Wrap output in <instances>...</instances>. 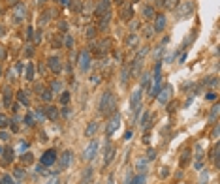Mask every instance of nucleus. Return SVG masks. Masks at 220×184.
Instances as JSON below:
<instances>
[{
    "label": "nucleus",
    "mask_w": 220,
    "mask_h": 184,
    "mask_svg": "<svg viewBox=\"0 0 220 184\" xmlns=\"http://www.w3.org/2000/svg\"><path fill=\"white\" fill-rule=\"evenodd\" d=\"M25 124H26V126H32V124H34V118H32V115H26V117H25Z\"/></svg>",
    "instance_id": "a19ab883"
},
{
    "label": "nucleus",
    "mask_w": 220,
    "mask_h": 184,
    "mask_svg": "<svg viewBox=\"0 0 220 184\" xmlns=\"http://www.w3.org/2000/svg\"><path fill=\"white\" fill-rule=\"evenodd\" d=\"M17 98H19V102H21L23 105H28V96H26L23 90H21V92H17Z\"/></svg>",
    "instance_id": "a878e982"
},
{
    "label": "nucleus",
    "mask_w": 220,
    "mask_h": 184,
    "mask_svg": "<svg viewBox=\"0 0 220 184\" xmlns=\"http://www.w3.org/2000/svg\"><path fill=\"white\" fill-rule=\"evenodd\" d=\"M96 131H98V122H90L89 124V126H87V130H85V135H87V137H94V134H96Z\"/></svg>",
    "instance_id": "dca6fc26"
},
{
    "label": "nucleus",
    "mask_w": 220,
    "mask_h": 184,
    "mask_svg": "<svg viewBox=\"0 0 220 184\" xmlns=\"http://www.w3.org/2000/svg\"><path fill=\"white\" fill-rule=\"evenodd\" d=\"M167 175H169V171H167V167H164V169H160V177H162V178H166Z\"/></svg>",
    "instance_id": "a18cd8bd"
},
{
    "label": "nucleus",
    "mask_w": 220,
    "mask_h": 184,
    "mask_svg": "<svg viewBox=\"0 0 220 184\" xmlns=\"http://www.w3.org/2000/svg\"><path fill=\"white\" fill-rule=\"evenodd\" d=\"M143 15H145V17H153V15H154L153 6H145V8H143Z\"/></svg>",
    "instance_id": "c85d7f7f"
},
{
    "label": "nucleus",
    "mask_w": 220,
    "mask_h": 184,
    "mask_svg": "<svg viewBox=\"0 0 220 184\" xmlns=\"http://www.w3.org/2000/svg\"><path fill=\"white\" fill-rule=\"evenodd\" d=\"M8 126V117H4V115H0V128Z\"/></svg>",
    "instance_id": "c03bdc74"
},
{
    "label": "nucleus",
    "mask_w": 220,
    "mask_h": 184,
    "mask_svg": "<svg viewBox=\"0 0 220 184\" xmlns=\"http://www.w3.org/2000/svg\"><path fill=\"white\" fill-rule=\"evenodd\" d=\"M32 160H34V158H32V154H30V152L23 156V162H25V163H32Z\"/></svg>",
    "instance_id": "79ce46f5"
},
{
    "label": "nucleus",
    "mask_w": 220,
    "mask_h": 184,
    "mask_svg": "<svg viewBox=\"0 0 220 184\" xmlns=\"http://www.w3.org/2000/svg\"><path fill=\"white\" fill-rule=\"evenodd\" d=\"M45 184H60V181H58V177H53V178H49Z\"/></svg>",
    "instance_id": "49530a36"
},
{
    "label": "nucleus",
    "mask_w": 220,
    "mask_h": 184,
    "mask_svg": "<svg viewBox=\"0 0 220 184\" xmlns=\"http://www.w3.org/2000/svg\"><path fill=\"white\" fill-rule=\"evenodd\" d=\"M71 160H74V152H71V150H64L62 156L58 158V169H60V171L68 169L70 163H71Z\"/></svg>",
    "instance_id": "0eeeda50"
},
{
    "label": "nucleus",
    "mask_w": 220,
    "mask_h": 184,
    "mask_svg": "<svg viewBox=\"0 0 220 184\" xmlns=\"http://www.w3.org/2000/svg\"><path fill=\"white\" fill-rule=\"evenodd\" d=\"M51 86H53V92H57V90H60V89H62V83H60V81H55Z\"/></svg>",
    "instance_id": "ea45409f"
},
{
    "label": "nucleus",
    "mask_w": 220,
    "mask_h": 184,
    "mask_svg": "<svg viewBox=\"0 0 220 184\" xmlns=\"http://www.w3.org/2000/svg\"><path fill=\"white\" fill-rule=\"evenodd\" d=\"M0 139H2V141L10 139V134H8V131H0Z\"/></svg>",
    "instance_id": "de8ad7c7"
},
{
    "label": "nucleus",
    "mask_w": 220,
    "mask_h": 184,
    "mask_svg": "<svg viewBox=\"0 0 220 184\" xmlns=\"http://www.w3.org/2000/svg\"><path fill=\"white\" fill-rule=\"evenodd\" d=\"M149 118H151V113H143V117H141V126L143 128L149 124Z\"/></svg>",
    "instance_id": "7c9ffc66"
},
{
    "label": "nucleus",
    "mask_w": 220,
    "mask_h": 184,
    "mask_svg": "<svg viewBox=\"0 0 220 184\" xmlns=\"http://www.w3.org/2000/svg\"><path fill=\"white\" fill-rule=\"evenodd\" d=\"M154 156H156V150H154V149H151V150H149V160H153Z\"/></svg>",
    "instance_id": "3c124183"
},
{
    "label": "nucleus",
    "mask_w": 220,
    "mask_h": 184,
    "mask_svg": "<svg viewBox=\"0 0 220 184\" xmlns=\"http://www.w3.org/2000/svg\"><path fill=\"white\" fill-rule=\"evenodd\" d=\"M2 184H15V181L10 177V175H4V177H2Z\"/></svg>",
    "instance_id": "f704fd0d"
},
{
    "label": "nucleus",
    "mask_w": 220,
    "mask_h": 184,
    "mask_svg": "<svg viewBox=\"0 0 220 184\" xmlns=\"http://www.w3.org/2000/svg\"><path fill=\"white\" fill-rule=\"evenodd\" d=\"M13 158H15V154H13V149H6V162H11Z\"/></svg>",
    "instance_id": "2f4dec72"
},
{
    "label": "nucleus",
    "mask_w": 220,
    "mask_h": 184,
    "mask_svg": "<svg viewBox=\"0 0 220 184\" xmlns=\"http://www.w3.org/2000/svg\"><path fill=\"white\" fill-rule=\"evenodd\" d=\"M217 115H218V103H214L213 105V109H211V113H209V120H217Z\"/></svg>",
    "instance_id": "b1692460"
},
{
    "label": "nucleus",
    "mask_w": 220,
    "mask_h": 184,
    "mask_svg": "<svg viewBox=\"0 0 220 184\" xmlns=\"http://www.w3.org/2000/svg\"><path fill=\"white\" fill-rule=\"evenodd\" d=\"M213 160H214V167H218L220 165V162H218V147L213 149Z\"/></svg>",
    "instance_id": "c756f323"
},
{
    "label": "nucleus",
    "mask_w": 220,
    "mask_h": 184,
    "mask_svg": "<svg viewBox=\"0 0 220 184\" xmlns=\"http://www.w3.org/2000/svg\"><path fill=\"white\" fill-rule=\"evenodd\" d=\"M132 15H134V10H132V6H126L124 10H122V19H130Z\"/></svg>",
    "instance_id": "393cba45"
},
{
    "label": "nucleus",
    "mask_w": 220,
    "mask_h": 184,
    "mask_svg": "<svg viewBox=\"0 0 220 184\" xmlns=\"http://www.w3.org/2000/svg\"><path fill=\"white\" fill-rule=\"evenodd\" d=\"M49 68L57 73V71H60V68H62V64H60V58L58 57H51L49 58Z\"/></svg>",
    "instance_id": "2eb2a0df"
},
{
    "label": "nucleus",
    "mask_w": 220,
    "mask_h": 184,
    "mask_svg": "<svg viewBox=\"0 0 220 184\" xmlns=\"http://www.w3.org/2000/svg\"><path fill=\"white\" fill-rule=\"evenodd\" d=\"M4 103H6V105H11V92H10V89L4 90Z\"/></svg>",
    "instance_id": "cd10ccee"
},
{
    "label": "nucleus",
    "mask_w": 220,
    "mask_h": 184,
    "mask_svg": "<svg viewBox=\"0 0 220 184\" xmlns=\"http://www.w3.org/2000/svg\"><path fill=\"white\" fill-rule=\"evenodd\" d=\"M68 100H70V92H62V98H60V102L64 103V105H66V103H68Z\"/></svg>",
    "instance_id": "4c0bfd02"
},
{
    "label": "nucleus",
    "mask_w": 220,
    "mask_h": 184,
    "mask_svg": "<svg viewBox=\"0 0 220 184\" xmlns=\"http://www.w3.org/2000/svg\"><path fill=\"white\" fill-rule=\"evenodd\" d=\"M119 126H121V115H119V113H113V115H111V118L107 120L105 135H107V137H111V135L119 130Z\"/></svg>",
    "instance_id": "20e7f679"
},
{
    "label": "nucleus",
    "mask_w": 220,
    "mask_h": 184,
    "mask_svg": "<svg viewBox=\"0 0 220 184\" xmlns=\"http://www.w3.org/2000/svg\"><path fill=\"white\" fill-rule=\"evenodd\" d=\"M98 141L96 139H92V141L89 143V147L85 149V152H83V158L87 160V162H90V160H94V156H96V152H98Z\"/></svg>",
    "instance_id": "6e6552de"
},
{
    "label": "nucleus",
    "mask_w": 220,
    "mask_h": 184,
    "mask_svg": "<svg viewBox=\"0 0 220 184\" xmlns=\"http://www.w3.org/2000/svg\"><path fill=\"white\" fill-rule=\"evenodd\" d=\"M25 75H26V79H28V81H32V79H34V64H32V62H26V71H25Z\"/></svg>",
    "instance_id": "4be33fe9"
},
{
    "label": "nucleus",
    "mask_w": 220,
    "mask_h": 184,
    "mask_svg": "<svg viewBox=\"0 0 220 184\" xmlns=\"http://www.w3.org/2000/svg\"><path fill=\"white\" fill-rule=\"evenodd\" d=\"M90 62H92L90 53L83 51V53L79 55V68H81V71H89V70H90Z\"/></svg>",
    "instance_id": "9d476101"
},
{
    "label": "nucleus",
    "mask_w": 220,
    "mask_h": 184,
    "mask_svg": "<svg viewBox=\"0 0 220 184\" xmlns=\"http://www.w3.org/2000/svg\"><path fill=\"white\" fill-rule=\"evenodd\" d=\"M71 45H74V38H71V36H66V47L71 49Z\"/></svg>",
    "instance_id": "37998d69"
},
{
    "label": "nucleus",
    "mask_w": 220,
    "mask_h": 184,
    "mask_svg": "<svg viewBox=\"0 0 220 184\" xmlns=\"http://www.w3.org/2000/svg\"><path fill=\"white\" fill-rule=\"evenodd\" d=\"M107 184H115V181H113V175H111V177L107 178Z\"/></svg>",
    "instance_id": "13d9d810"
},
{
    "label": "nucleus",
    "mask_w": 220,
    "mask_h": 184,
    "mask_svg": "<svg viewBox=\"0 0 220 184\" xmlns=\"http://www.w3.org/2000/svg\"><path fill=\"white\" fill-rule=\"evenodd\" d=\"M8 75H10V79L13 81V79H15V70H10V71H8Z\"/></svg>",
    "instance_id": "864d4df0"
},
{
    "label": "nucleus",
    "mask_w": 220,
    "mask_h": 184,
    "mask_svg": "<svg viewBox=\"0 0 220 184\" xmlns=\"http://www.w3.org/2000/svg\"><path fill=\"white\" fill-rule=\"evenodd\" d=\"M25 17H26V6L23 2H19L17 6H15V10H13V21L15 23H21Z\"/></svg>",
    "instance_id": "1a4fd4ad"
},
{
    "label": "nucleus",
    "mask_w": 220,
    "mask_h": 184,
    "mask_svg": "<svg viewBox=\"0 0 220 184\" xmlns=\"http://www.w3.org/2000/svg\"><path fill=\"white\" fill-rule=\"evenodd\" d=\"M137 26H139V23H137V21H134V23H132V25H130V28H132V30H135V28H137Z\"/></svg>",
    "instance_id": "5fc2aeb1"
},
{
    "label": "nucleus",
    "mask_w": 220,
    "mask_h": 184,
    "mask_svg": "<svg viewBox=\"0 0 220 184\" xmlns=\"http://www.w3.org/2000/svg\"><path fill=\"white\" fill-rule=\"evenodd\" d=\"M81 184H87V182H81Z\"/></svg>",
    "instance_id": "e2e57ef3"
},
{
    "label": "nucleus",
    "mask_w": 220,
    "mask_h": 184,
    "mask_svg": "<svg viewBox=\"0 0 220 184\" xmlns=\"http://www.w3.org/2000/svg\"><path fill=\"white\" fill-rule=\"evenodd\" d=\"M205 98L207 100H217V94H214V92H209V94H205Z\"/></svg>",
    "instance_id": "09e8293b"
},
{
    "label": "nucleus",
    "mask_w": 220,
    "mask_h": 184,
    "mask_svg": "<svg viewBox=\"0 0 220 184\" xmlns=\"http://www.w3.org/2000/svg\"><path fill=\"white\" fill-rule=\"evenodd\" d=\"M113 154H115V149H113V145H109V143H107V145H105V163H109V162H111V158H113Z\"/></svg>",
    "instance_id": "412c9836"
},
{
    "label": "nucleus",
    "mask_w": 220,
    "mask_h": 184,
    "mask_svg": "<svg viewBox=\"0 0 220 184\" xmlns=\"http://www.w3.org/2000/svg\"><path fill=\"white\" fill-rule=\"evenodd\" d=\"M109 11V0H102V2L96 6V15L102 17V13H107Z\"/></svg>",
    "instance_id": "f8f14e48"
},
{
    "label": "nucleus",
    "mask_w": 220,
    "mask_h": 184,
    "mask_svg": "<svg viewBox=\"0 0 220 184\" xmlns=\"http://www.w3.org/2000/svg\"><path fill=\"white\" fill-rule=\"evenodd\" d=\"M128 73H130V70H128V68H124V70H122V77H121V83H122V85L126 83V79H128Z\"/></svg>",
    "instance_id": "c9c22d12"
},
{
    "label": "nucleus",
    "mask_w": 220,
    "mask_h": 184,
    "mask_svg": "<svg viewBox=\"0 0 220 184\" xmlns=\"http://www.w3.org/2000/svg\"><path fill=\"white\" fill-rule=\"evenodd\" d=\"M166 28V17L164 15H156V21H154V32H162Z\"/></svg>",
    "instance_id": "4468645a"
},
{
    "label": "nucleus",
    "mask_w": 220,
    "mask_h": 184,
    "mask_svg": "<svg viewBox=\"0 0 220 184\" xmlns=\"http://www.w3.org/2000/svg\"><path fill=\"white\" fill-rule=\"evenodd\" d=\"M134 2H137V0H134Z\"/></svg>",
    "instance_id": "0e129e2a"
},
{
    "label": "nucleus",
    "mask_w": 220,
    "mask_h": 184,
    "mask_svg": "<svg viewBox=\"0 0 220 184\" xmlns=\"http://www.w3.org/2000/svg\"><path fill=\"white\" fill-rule=\"evenodd\" d=\"M109 45H111L109 39H103V42H100L98 45H96V47H98V49H96V55H98V57L105 55V53H107V47H109Z\"/></svg>",
    "instance_id": "ddd939ff"
},
{
    "label": "nucleus",
    "mask_w": 220,
    "mask_h": 184,
    "mask_svg": "<svg viewBox=\"0 0 220 184\" xmlns=\"http://www.w3.org/2000/svg\"><path fill=\"white\" fill-rule=\"evenodd\" d=\"M115 107H117V98H115V94L111 90H105L102 94V100H100V113L109 115V113L115 111Z\"/></svg>",
    "instance_id": "f257e3e1"
},
{
    "label": "nucleus",
    "mask_w": 220,
    "mask_h": 184,
    "mask_svg": "<svg viewBox=\"0 0 220 184\" xmlns=\"http://www.w3.org/2000/svg\"><path fill=\"white\" fill-rule=\"evenodd\" d=\"M207 181H209V175L201 173V177H199V184H207Z\"/></svg>",
    "instance_id": "58836bf2"
},
{
    "label": "nucleus",
    "mask_w": 220,
    "mask_h": 184,
    "mask_svg": "<svg viewBox=\"0 0 220 184\" xmlns=\"http://www.w3.org/2000/svg\"><path fill=\"white\" fill-rule=\"evenodd\" d=\"M141 98H143V90H141V86H139V89H135L132 92V98H130V109L134 111L135 115L139 113V107H141Z\"/></svg>",
    "instance_id": "7ed1b4c3"
},
{
    "label": "nucleus",
    "mask_w": 220,
    "mask_h": 184,
    "mask_svg": "<svg viewBox=\"0 0 220 184\" xmlns=\"http://www.w3.org/2000/svg\"><path fill=\"white\" fill-rule=\"evenodd\" d=\"M117 4H122V0H117Z\"/></svg>",
    "instance_id": "052dcab7"
},
{
    "label": "nucleus",
    "mask_w": 220,
    "mask_h": 184,
    "mask_svg": "<svg viewBox=\"0 0 220 184\" xmlns=\"http://www.w3.org/2000/svg\"><path fill=\"white\" fill-rule=\"evenodd\" d=\"M141 86L149 90V86H151V75H149V73H145V75H143V79H141Z\"/></svg>",
    "instance_id": "5701e85b"
},
{
    "label": "nucleus",
    "mask_w": 220,
    "mask_h": 184,
    "mask_svg": "<svg viewBox=\"0 0 220 184\" xmlns=\"http://www.w3.org/2000/svg\"><path fill=\"white\" fill-rule=\"evenodd\" d=\"M213 137H214V139L218 137V128H214V130H213Z\"/></svg>",
    "instance_id": "4d7b16f0"
},
{
    "label": "nucleus",
    "mask_w": 220,
    "mask_h": 184,
    "mask_svg": "<svg viewBox=\"0 0 220 184\" xmlns=\"http://www.w3.org/2000/svg\"><path fill=\"white\" fill-rule=\"evenodd\" d=\"M124 139H126V141H128V139H132V131H126V134H124Z\"/></svg>",
    "instance_id": "6e6d98bb"
},
{
    "label": "nucleus",
    "mask_w": 220,
    "mask_h": 184,
    "mask_svg": "<svg viewBox=\"0 0 220 184\" xmlns=\"http://www.w3.org/2000/svg\"><path fill=\"white\" fill-rule=\"evenodd\" d=\"M94 34H96V28L94 26H89L87 28V38H94Z\"/></svg>",
    "instance_id": "e433bc0d"
},
{
    "label": "nucleus",
    "mask_w": 220,
    "mask_h": 184,
    "mask_svg": "<svg viewBox=\"0 0 220 184\" xmlns=\"http://www.w3.org/2000/svg\"><path fill=\"white\" fill-rule=\"evenodd\" d=\"M45 113H47V117H49L51 120H57V118H58V109H57V107H53V105H47L45 107Z\"/></svg>",
    "instance_id": "a211bd4d"
},
{
    "label": "nucleus",
    "mask_w": 220,
    "mask_h": 184,
    "mask_svg": "<svg viewBox=\"0 0 220 184\" xmlns=\"http://www.w3.org/2000/svg\"><path fill=\"white\" fill-rule=\"evenodd\" d=\"M147 53H149V47H141V49H139L137 57H135V60H134V64H132V68H130L132 75L139 73V70H141V66H143V58L147 57Z\"/></svg>",
    "instance_id": "f03ea898"
},
{
    "label": "nucleus",
    "mask_w": 220,
    "mask_h": 184,
    "mask_svg": "<svg viewBox=\"0 0 220 184\" xmlns=\"http://www.w3.org/2000/svg\"><path fill=\"white\" fill-rule=\"evenodd\" d=\"M156 96H158L160 103H167V100H169V96H171V86L166 85V86H164V90H158Z\"/></svg>",
    "instance_id": "9b49d317"
},
{
    "label": "nucleus",
    "mask_w": 220,
    "mask_h": 184,
    "mask_svg": "<svg viewBox=\"0 0 220 184\" xmlns=\"http://www.w3.org/2000/svg\"><path fill=\"white\" fill-rule=\"evenodd\" d=\"M205 85H217V79H205Z\"/></svg>",
    "instance_id": "603ef678"
},
{
    "label": "nucleus",
    "mask_w": 220,
    "mask_h": 184,
    "mask_svg": "<svg viewBox=\"0 0 220 184\" xmlns=\"http://www.w3.org/2000/svg\"><path fill=\"white\" fill-rule=\"evenodd\" d=\"M126 45H128V47H132V45H137V36H135V34L128 36V38H126Z\"/></svg>",
    "instance_id": "bb28decb"
},
{
    "label": "nucleus",
    "mask_w": 220,
    "mask_h": 184,
    "mask_svg": "<svg viewBox=\"0 0 220 184\" xmlns=\"http://www.w3.org/2000/svg\"><path fill=\"white\" fill-rule=\"evenodd\" d=\"M53 163H57V150L49 149V150H45V152L42 154V160H40V165H43V167H51Z\"/></svg>",
    "instance_id": "39448f33"
},
{
    "label": "nucleus",
    "mask_w": 220,
    "mask_h": 184,
    "mask_svg": "<svg viewBox=\"0 0 220 184\" xmlns=\"http://www.w3.org/2000/svg\"><path fill=\"white\" fill-rule=\"evenodd\" d=\"M40 2H45V0H40Z\"/></svg>",
    "instance_id": "680f3d73"
},
{
    "label": "nucleus",
    "mask_w": 220,
    "mask_h": 184,
    "mask_svg": "<svg viewBox=\"0 0 220 184\" xmlns=\"http://www.w3.org/2000/svg\"><path fill=\"white\" fill-rule=\"evenodd\" d=\"M177 4H179V0H166L164 6L166 8H177Z\"/></svg>",
    "instance_id": "473e14b6"
},
{
    "label": "nucleus",
    "mask_w": 220,
    "mask_h": 184,
    "mask_svg": "<svg viewBox=\"0 0 220 184\" xmlns=\"http://www.w3.org/2000/svg\"><path fill=\"white\" fill-rule=\"evenodd\" d=\"M15 175H17L19 178H23V177H25V171H23V169H17V171H15Z\"/></svg>",
    "instance_id": "8fccbe9b"
},
{
    "label": "nucleus",
    "mask_w": 220,
    "mask_h": 184,
    "mask_svg": "<svg viewBox=\"0 0 220 184\" xmlns=\"http://www.w3.org/2000/svg\"><path fill=\"white\" fill-rule=\"evenodd\" d=\"M192 10H194V4H192L190 0H185V2L177 4V17H179V19L188 17V15L192 13Z\"/></svg>",
    "instance_id": "423d86ee"
},
{
    "label": "nucleus",
    "mask_w": 220,
    "mask_h": 184,
    "mask_svg": "<svg viewBox=\"0 0 220 184\" xmlns=\"http://www.w3.org/2000/svg\"><path fill=\"white\" fill-rule=\"evenodd\" d=\"M147 165H149V160H147V158L137 160V163H135V167H137L139 173H145V171H147Z\"/></svg>",
    "instance_id": "6ab92c4d"
},
{
    "label": "nucleus",
    "mask_w": 220,
    "mask_h": 184,
    "mask_svg": "<svg viewBox=\"0 0 220 184\" xmlns=\"http://www.w3.org/2000/svg\"><path fill=\"white\" fill-rule=\"evenodd\" d=\"M190 156H192V150H190V149H185V150H183V156H181V167H186V163H188Z\"/></svg>",
    "instance_id": "aec40b11"
},
{
    "label": "nucleus",
    "mask_w": 220,
    "mask_h": 184,
    "mask_svg": "<svg viewBox=\"0 0 220 184\" xmlns=\"http://www.w3.org/2000/svg\"><path fill=\"white\" fill-rule=\"evenodd\" d=\"M145 181H147V175L145 173H139L137 177L128 178V184H145Z\"/></svg>",
    "instance_id": "f3484780"
},
{
    "label": "nucleus",
    "mask_w": 220,
    "mask_h": 184,
    "mask_svg": "<svg viewBox=\"0 0 220 184\" xmlns=\"http://www.w3.org/2000/svg\"><path fill=\"white\" fill-rule=\"evenodd\" d=\"M0 13H2V10H0Z\"/></svg>",
    "instance_id": "69168bd1"
},
{
    "label": "nucleus",
    "mask_w": 220,
    "mask_h": 184,
    "mask_svg": "<svg viewBox=\"0 0 220 184\" xmlns=\"http://www.w3.org/2000/svg\"><path fill=\"white\" fill-rule=\"evenodd\" d=\"M42 96V100H45V102H51V98H53V94H51L49 90H43V94H40Z\"/></svg>",
    "instance_id": "72a5a7b5"
},
{
    "label": "nucleus",
    "mask_w": 220,
    "mask_h": 184,
    "mask_svg": "<svg viewBox=\"0 0 220 184\" xmlns=\"http://www.w3.org/2000/svg\"><path fill=\"white\" fill-rule=\"evenodd\" d=\"M4 58V49H2V45H0V60Z\"/></svg>",
    "instance_id": "bf43d9fd"
}]
</instances>
